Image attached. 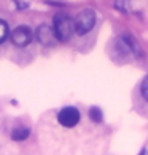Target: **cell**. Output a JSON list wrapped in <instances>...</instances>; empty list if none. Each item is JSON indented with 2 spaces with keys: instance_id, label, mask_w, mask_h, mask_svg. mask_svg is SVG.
<instances>
[{
  "instance_id": "cell-5",
  "label": "cell",
  "mask_w": 148,
  "mask_h": 155,
  "mask_svg": "<svg viewBox=\"0 0 148 155\" xmlns=\"http://www.w3.org/2000/svg\"><path fill=\"white\" fill-rule=\"evenodd\" d=\"M58 122L65 126V128H72L80 122V112L77 107H64L58 114Z\"/></svg>"
},
{
  "instance_id": "cell-8",
  "label": "cell",
  "mask_w": 148,
  "mask_h": 155,
  "mask_svg": "<svg viewBox=\"0 0 148 155\" xmlns=\"http://www.w3.org/2000/svg\"><path fill=\"white\" fill-rule=\"evenodd\" d=\"M89 117H91V120H93V122L100 123V122H102V110H100L99 107H91V109H89Z\"/></svg>"
},
{
  "instance_id": "cell-1",
  "label": "cell",
  "mask_w": 148,
  "mask_h": 155,
  "mask_svg": "<svg viewBox=\"0 0 148 155\" xmlns=\"http://www.w3.org/2000/svg\"><path fill=\"white\" fill-rule=\"evenodd\" d=\"M54 34L58 37V42H69L75 27H73V21L69 15L65 13H58L54 16Z\"/></svg>"
},
{
  "instance_id": "cell-6",
  "label": "cell",
  "mask_w": 148,
  "mask_h": 155,
  "mask_svg": "<svg viewBox=\"0 0 148 155\" xmlns=\"http://www.w3.org/2000/svg\"><path fill=\"white\" fill-rule=\"evenodd\" d=\"M30 134V130L29 128H14L13 131H11V139L14 141H24L27 139Z\"/></svg>"
},
{
  "instance_id": "cell-7",
  "label": "cell",
  "mask_w": 148,
  "mask_h": 155,
  "mask_svg": "<svg viewBox=\"0 0 148 155\" xmlns=\"http://www.w3.org/2000/svg\"><path fill=\"white\" fill-rule=\"evenodd\" d=\"M10 35V27L3 19H0V43H3Z\"/></svg>"
},
{
  "instance_id": "cell-3",
  "label": "cell",
  "mask_w": 148,
  "mask_h": 155,
  "mask_svg": "<svg viewBox=\"0 0 148 155\" xmlns=\"http://www.w3.org/2000/svg\"><path fill=\"white\" fill-rule=\"evenodd\" d=\"M10 37H11V42H13L16 47L24 48V47H27V45L32 42L33 34H32L30 27H27V26H18L13 32L10 34Z\"/></svg>"
},
{
  "instance_id": "cell-9",
  "label": "cell",
  "mask_w": 148,
  "mask_h": 155,
  "mask_svg": "<svg viewBox=\"0 0 148 155\" xmlns=\"http://www.w3.org/2000/svg\"><path fill=\"white\" fill-rule=\"evenodd\" d=\"M140 93L143 96V99L148 102V75H145L143 82H142V87H140Z\"/></svg>"
},
{
  "instance_id": "cell-2",
  "label": "cell",
  "mask_w": 148,
  "mask_h": 155,
  "mask_svg": "<svg viewBox=\"0 0 148 155\" xmlns=\"http://www.w3.org/2000/svg\"><path fill=\"white\" fill-rule=\"evenodd\" d=\"M96 24V13L93 10H83L77 15V18L73 19V27H75V32L78 35H84L88 34Z\"/></svg>"
},
{
  "instance_id": "cell-4",
  "label": "cell",
  "mask_w": 148,
  "mask_h": 155,
  "mask_svg": "<svg viewBox=\"0 0 148 155\" xmlns=\"http://www.w3.org/2000/svg\"><path fill=\"white\" fill-rule=\"evenodd\" d=\"M35 37L43 47H53L58 42V37L54 34V29L48 24H40L35 31Z\"/></svg>"
}]
</instances>
